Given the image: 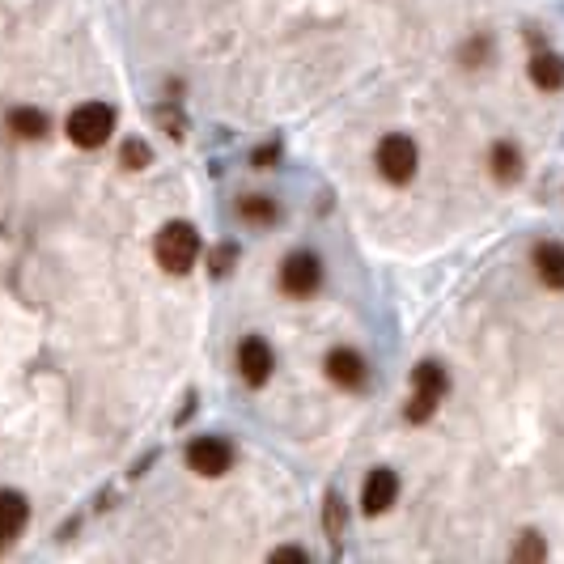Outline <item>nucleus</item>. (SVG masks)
Returning <instances> with one entry per match:
<instances>
[{
    "instance_id": "1",
    "label": "nucleus",
    "mask_w": 564,
    "mask_h": 564,
    "mask_svg": "<svg viewBox=\"0 0 564 564\" xmlns=\"http://www.w3.org/2000/svg\"><path fill=\"white\" fill-rule=\"evenodd\" d=\"M158 263L166 272H174V276H183V272H191V263L200 259V233L191 221H170L166 230L158 233Z\"/></svg>"
},
{
    "instance_id": "2",
    "label": "nucleus",
    "mask_w": 564,
    "mask_h": 564,
    "mask_svg": "<svg viewBox=\"0 0 564 564\" xmlns=\"http://www.w3.org/2000/svg\"><path fill=\"white\" fill-rule=\"evenodd\" d=\"M115 132V111L107 102H86V107H77L68 115V136H73V145L81 149H98L107 145Z\"/></svg>"
},
{
    "instance_id": "3",
    "label": "nucleus",
    "mask_w": 564,
    "mask_h": 564,
    "mask_svg": "<svg viewBox=\"0 0 564 564\" xmlns=\"http://www.w3.org/2000/svg\"><path fill=\"white\" fill-rule=\"evenodd\" d=\"M416 145L407 140V136H386L378 145V170L386 183H412V174H416Z\"/></svg>"
},
{
    "instance_id": "4",
    "label": "nucleus",
    "mask_w": 564,
    "mask_h": 564,
    "mask_svg": "<svg viewBox=\"0 0 564 564\" xmlns=\"http://www.w3.org/2000/svg\"><path fill=\"white\" fill-rule=\"evenodd\" d=\"M281 284H284V293H293V297L319 293V284H323L319 255H314V251H293V255L281 263Z\"/></svg>"
},
{
    "instance_id": "5",
    "label": "nucleus",
    "mask_w": 564,
    "mask_h": 564,
    "mask_svg": "<svg viewBox=\"0 0 564 564\" xmlns=\"http://www.w3.org/2000/svg\"><path fill=\"white\" fill-rule=\"evenodd\" d=\"M233 463V450L221 442V437H196L187 446V467L200 471V476H225Z\"/></svg>"
},
{
    "instance_id": "6",
    "label": "nucleus",
    "mask_w": 564,
    "mask_h": 564,
    "mask_svg": "<svg viewBox=\"0 0 564 564\" xmlns=\"http://www.w3.org/2000/svg\"><path fill=\"white\" fill-rule=\"evenodd\" d=\"M399 497V476L386 471V467H374L365 476V488H361V509L365 514H386Z\"/></svg>"
},
{
    "instance_id": "7",
    "label": "nucleus",
    "mask_w": 564,
    "mask_h": 564,
    "mask_svg": "<svg viewBox=\"0 0 564 564\" xmlns=\"http://www.w3.org/2000/svg\"><path fill=\"white\" fill-rule=\"evenodd\" d=\"M272 348L268 340H259V335H246L242 344H238V369H242V378L251 382V386H263V382L272 378Z\"/></svg>"
},
{
    "instance_id": "8",
    "label": "nucleus",
    "mask_w": 564,
    "mask_h": 564,
    "mask_svg": "<svg viewBox=\"0 0 564 564\" xmlns=\"http://www.w3.org/2000/svg\"><path fill=\"white\" fill-rule=\"evenodd\" d=\"M327 378H332L335 386H344V391H361L369 382L365 356L353 353V348H335V353L327 356Z\"/></svg>"
},
{
    "instance_id": "9",
    "label": "nucleus",
    "mask_w": 564,
    "mask_h": 564,
    "mask_svg": "<svg viewBox=\"0 0 564 564\" xmlns=\"http://www.w3.org/2000/svg\"><path fill=\"white\" fill-rule=\"evenodd\" d=\"M30 522V505H26L22 492L0 488V543H13Z\"/></svg>"
},
{
    "instance_id": "10",
    "label": "nucleus",
    "mask_w": 564,
    "mask_h": 564,
    "mask_svg": "<svg viewBox=\"0 0 564 564\" xmlns=\"http://www.w3.org/2000/svg\"><path fill=\"white\" fill-rule=\"evenodd\" d=\"M535 272L548 289H564V246L560 242H543L535 251Z\"/></svg>"
},
{
    "instance_id": "11",
    "label": "nucleus",
    "mask_w": 564,
    "mask_h": 564,
    "mask_svg": "<svg viewBox=\"0 0 564 564\" xmlns=\"http://www.w3.org/2000/svg\"><path fill=\"white\" fill-rule=\"evenodd\" d=\"M9 128H13V136H22V140H43L51 123H47V115L35 111V107H13Z\"/></svg>"
},
{
    "instance_id": "12",
    "label": "nucleus",
    "mask_w": 564,
    "mask_h": 564,
    "mask_svg": "<svg viewBox=\"0 0 564 564\" xmlns=\"http://www.w3.org/2000/svg\"><path fill=\"white\" fill-rule=\"evenodd\" d=\"M530 81H535L539 89H548V94L560 89L564 86V60L560 56H552V51L535 56V60H530Z\"/></svg>"
},
{
    "instance_id": "13",
    "label": "nucleus",
    "mask_w": 564,
    "mask_h": 564,
    "mask_svg": "<svg viewBox=\"0 0 564 564\" xmlns=\"http://www.w3.org/2000/svg\"><path fill=\"white\" fill-rule=\"evenodd\" d=\"M492 179H497V183H518V179H522V153H518L514 145H492Z\"/></svg>"
},
{
    "instance_id": "14",
    "label": "nucleus",
    "mask_w": 564,
    "mask_h": 564,
    "mask_svg": "<svg viewBox=\"0 0 564 564\" xmlns=\"http://www.w3.org/2000/svg\"><path fill=\"white\" fill-rule=\"evenodd\" d=\"M238 212H242V221H251V225H272L281 217L276 200H268V196H242L238 200Z\"/></svg>"
},
{
    "instance_id": "15",
    "label": "nucleus",
    "mask_w": 564,
    "mask_h": 564,
    "mask_svg": "<svg viewBox=\"0 0 564 564\" xmlns=\"http://www.w3.org/2000/svg\"><path fill=\"white\" fill-rule=\"evenodd\" d=\"M412 382H416L420 395H433V399L446 395V369L437 365V361H420V365L412 369Z\"/></svg>"
},
{
    "instance_id": "16",
    "label": "nucleus",
    "mask_w": 564,
    "mask_h": 564,
    "mask_svg": "<svg viewBox=\"0 0 564 564\" xmlns=\"http://www.w3.org/2000/svg\"><path fill=\"white\" fill-rule=\"evenodd\" d=\"M119 161L128 166V170H145V166H149V145H145V140H123Z\"/></svg>"
},
{
    "instance_id": "17",
    "label": "nucleus",
    "mask_w": 564,
    "mask_h": 564,
    "mask_svg": "<svg viewBox=\"0 0 564 564\" xmlns=\"http://www.w3.org/2000/svg\"><path fill=\"white\" fill-rule=\"evenodd\" d=\"M543 556H548V548H543L539 535H522V539H518L514 560H543Z\"/></svg>"
},
{
    "instance_id": "18",
    "label": "nucleus",
    "mask_w": 564,
    "mask_h": 564,
    "mask_svg": "<svg viewBox=\"0 0 564 564\" xmlns=\"http://www.w3.org/2000/svg\"><path fill=\"white\" fill-rule=\"evenodd\" d=\"M433 407H437V399H433V395H420V391H416V399L407 404V420H412V425H425V420L433 416Z\"/></svg>"
},
{
    "instance_id": "19",
    "label": "nucleus",
    "mask_w": 564,
    "mask_h": 564,
    "mask_svg": "<svg viewBox=\"0 0 564 564\" xmlns=\"http://www.w3.org/2000/svg\"><path fill=\"white\" fill-rule=\"evenodd\" d=\"M323 522H327V535L340 539L344 530V509H340V497H327V509H323Z\"/></svg>"
},
{
    "instance_id": "20",
    "label": "nucleus",
    "mask_w": 564,
    "mask_h": 564,
    "mask_svg": "<svg viewBox=\"0 0 564 564\" xmlns=\"http://www.w3.org/2000/svg\"><path fill=\"white\" fill-rule=\"evenodd\" d=\"M238 255V246H217V251H212V276H221V272H230V259Z\"/></svg>"
},
{
    "instance_id": "21",
    "label": "nucleus",
    "mask_w": 564,
    "mask_h": 564,
    "mask_svg": "<svg viewBox=\"0 0 564 564\" xmlns=\"http://www.w3.org/2000/svg\"><path fill=\"white\" fill-rule=\"evenodd\" d=\"M272 560H276V564H302V560H310V556L302 552V548H276V552H272Z\"/></svg>"
},
{
    "instance_id": "22",
    "label": "nucleus",
    "mask_w": 564,
    "mask_h": 564,
    "mask_svg": "<svg viewBox=\"0 0 564 564\" xmlns=\"http://www.w3.org/2000/svg\"><path fill=\"white\" fill-rule=\"evenodd\" d=\"M484 51H488V38H476V43H471V47L463 51V60L471 64V68H476V64H484Z\"/></svg>"
},
{
    "instance_id": "23",
    "label": "nucleus",
    "mask_w": 564,
    "mask_h": 564,
    "mask_svg": "<svg viewBox=\"0 0 564 564\" xmlns=\"http://www.w3.org/2000/svg\"><path fill=\"white\" fill-rule=\"evenodd\" d=\"M272 158H276V145L255 149V166H272Z\"/></svg>"
}]
</instances>
